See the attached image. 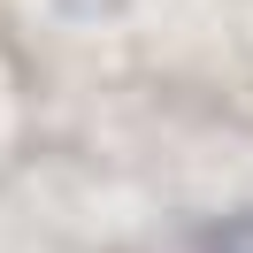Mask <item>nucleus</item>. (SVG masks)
<instances>
[{
	"instance_id": "obj_1",
	"label": "nucleus",
	"mask_w": 253,
	"mask_h": 253,
	"mask_svg": "<svg viewBox=\"0 0 253 253\" xmlns=\"http://www.w3.org/2000/svg\"><path fill=\"white\" fill-rule=\"evenodd\" d=\"M200 253H253V215H222V222H207Z\"/></svg>"
}]
</instances>
